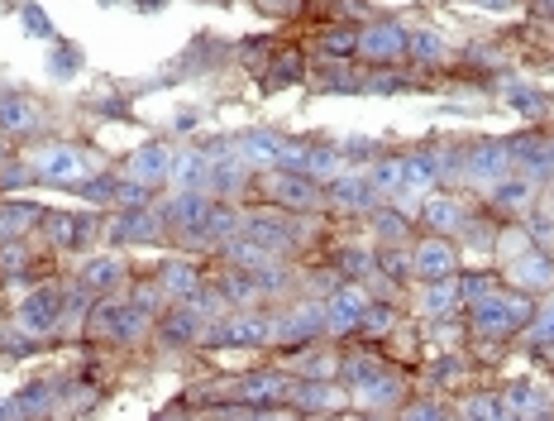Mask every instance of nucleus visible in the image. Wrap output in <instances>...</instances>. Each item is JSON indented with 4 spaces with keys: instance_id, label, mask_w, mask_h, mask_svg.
I'll return each instance as SVG.
<instances>
[{
    "instance_id": "1",
    "label": "nucleus",
    "mask_w": 554,
    "mask_h": 421,
    "mask_svg": "<svg viewBox=\"0 0 554 421\" xmlns=\"http://www.w3.org/2000/svg\"><path fill=\"white\" fill-rule=\"evenodd\" d=\"M63 307H67V297L58 288H34L29 297L20 302V311H15V321H20L29 335H43V331H53L58 321H63Z\"/></svg>"
},
{
    "instance_id": "2",
    "label": "nucleus",
    "mask_w": 554,
    "mask_h": 421,
    "mask_svg": "<svg viewBox=\"0 0 554 421\" xmlns=\"http://www.w3.org/2000/svg\"><path fill=\"white\" fill-rule=\"evenodd\" d=\"M469 326L478 335H488V340H502V335L521 331V326H516V316H512V307H507V292H492L488 302H473V307H469Z\"/></svg>"
},
{
    "instance_id": "3",
    "label": "nucleus",
    "mask_w": 554,
    "mask_h": 421,
    "mask_svg": "<svg viewBox=\"0 0 554 421\" xmlns=\"http://www.w3.org/2000/svg\"><path fill=\"white\" fill-rule=\"evenodd\" d=\"M359 53L363 58H373L378 67L397 63V58H406V29L402 24H373V29H363L359 34Z\"/></svg>"
},
{
    "instance_id": "4",
    "label": "nucleus",
    "mask_w": 554,
    "mask_h": 421,
    "mask_svg": "<svg viewBox=\"0 0 554 421\" xmlns=\"http://www.w3.org/2000/svg\"><path fill=\"white\" fill-rule=\"evenodd\" d=\"M320 326H325V307L306 302V307H297L292 316L273 321L268 340H277V345H306V340H316V335H320Z\"/></svg>"
},
{
    "instance_id": "5",
    "label": "nucleus",
    "mask_w": 554,
    "mask_h": 421,
    "mask_svg": "<svg viewBox=\"0 0 554 421\" xmlns=\"http://www.w3.org/2000/svg\"><path fill=\"white\" fill-rule=\"evenodd\" d=\"M172 168V154L168 144H144L139 154L125 158V178L129 182H144V187H153V182H163V173Z\"/></svg>"
},
{
    "instance_id": "6",
    "label": "nucleus",
    "mask_w": 554,
    "mask_h": 421,
    "mask_svg": "<svg viewBox=\"0 0 554 421\" xmlns=\"http://www.w3.org/2000/svg\"><path fill=\"white\" fill-rule=\"evenodd\" d=\"M363 307H368L363 288H340V292H330V307H325V326H330V331H349V326H359Z\"/></svg>"
},
{
    "instance_id": "7",
    "label": "nucleus",
    "mask_w": 554,
    "mask_h": 421,
    "mask_svg": "<svg viewBox=\"0 0 554 421\" xmlns=\"http://www.w3.org/2000/svg\"><path fill=\"white\" fill-rule=\"evenodd\" d=\"M411 268L421 273V278H449L454 273V249L445 240H421L416 244V254H411Z\"/></svg>"
},
{
    "instance_id": "8",
    "label": "nucleus",
    "mask_w": 554,
    "mask_h": 421,
    "mask_svg": "<svg viewBox=\"0 0 554 421\" xmlns=\"http://www.w3.org/2000/svg\"><path fill=\"white\" fill-rule=\"evenodd\" d=\"M82 288L86 292H120L125 288V259H115V254L91 259V264L82 268Z\"/></svg>"
},
{
    "instance_id": "9",
    "label": "nucleus",
    "mask_w": 554,
    "mask_h": 421,
    "mask_svg": "<svg viewBox=\"0 0 554 421\" xmlns=\"http://www.w3.org/2000/svg\"><path fill=\"white\" fill-rule=\"evenodd\" d=\"M507 278H512L516 288H545L554 278V264L545 259V254H535V249H526L521 259H512V268H507Z\"/></svg>"
},
{
    "instance_id": "10",
    "label": "nucleus",
    "mask_w": 554,
    "mask_h": 421,
    "mask_svg": "<svg viewBox=\"0 0 554 421\" xmlns=\"http://www.w3.org/2000/svg\"><path fill=\"white\" fill-rule=\"evenodd\" d=\"M34 173H39L43 182H72L82 173V158L72 154V149H43V154L34 158Z\"/></svg>"
},
{
    "instance_id": "11",
    "label": "nucleus",
    "mask_w": 554,
    "mask_h": 421,
    "mask_svg": "<svg viewBox=\"0 0 554 421\" xmlns=\"http://www.w3.org/2000/svg\"><path fill=\"white\" fill-rule=\"evenodd\" d=\"M273 197L282 206H316V178L311 173H277Z\"/></svg>"
},
{
    "instance_id": "12",
    "label": "nucleus",
    "mask_w": 554,
    "mask_h": 421,
    "mask_svg": "<svg viewBox=\"0 0 554 421\" xmlns=\"http://www.w3.org/2000/svg\"><path fill=\"white\" fill-rule=\"evenodd\" d=\"M196 331H201V316H196V307H177L163 316V345H192Z\"/></svg>"
},
{
    "instance_id": "13",
    "label": "nucleus",
    "mask_w": 554,
    "mask_h": 421,
    "mask_svg": "<svg viewBox=\"0 0 554 421\" xmlns=\"http://www.w3.org/2000/svg\"><path fill=\"white\" fill-rule=\"evenodd\" d=\"M340 369H344V383L354 388V393H363L373 378H383L387 374V364L383 359H373V355H344L340 359Z\"/></svg>"
},
{
    "instance_id": "14",
    "label": "nucleus",
    "mask_w": 554,
    "mask_h": 421,
    "mask_svg": "<svg viewBox=\"0 0 554 421\" xmlns=\"http://www.w3.org/2000/svg\"><path fill=\"white\" fill-rule=\"evenodd\" d=\"M421 216H426V225L435 230V235H449V230H459V225H464V211H459V201H449V197H426Z\"/></svg>"
},
{
    "instance_id": "15",
    "label": "nucleus",
    "mask_w": 554,
    "mask_h": 421,
    "mask_svg": "<svg viewBox=\"0 0 554 421\" xmlns=\"http://www.w3.org/2000/svg\"><path fill=\"white\" fill-rule=\"evenodd\" d=\"M39 125V115H34V106L24 101V96H0V130L5 134H24Z\"/></svg>"
},
{
    "instance_id": "16",
    "label": "nucleus",
    "mask_w": 554,
    "mask_h": 421,
    "mask_svg": "<svg viewBox=\"0 0 554 421\" xmlns=\"http://www.w3.org/2000/svg\"><path fill=\"white\" fill-rule=\"evenodd\" d=\"M158 283H163V292H172V297H182V302H192L196 292H206L201 288V273L187 264H168L163 273H158Z\"/></svg>"
},
{
    "instance_id": "17",
    "label": "nucleus",
    "mask_w": 554,
    "mask_h": 421,
    "mask_svg": "<svg viewBox=\"0 0 554 421\" xmlns=\"http://www.w3.org/2000/svg\"><path fill=\"white\" fill-rule=\"evenodd\" d=\"M459 307V283H449V278H430L426 292H421V311L426 316H445V311Z\"/></svg>"
},
{
    "instance_id": "18",
    "label": "nucleus",
    "mask_w": 554,
    "mask_h": 421,
    "mask_svg": "<svg viewBox=\"0 0 554 421\" xmlns=\"http://www.w3.org/2000/svg\"><path fill=\"white\" fill-rule=\"evenodd\" d=\"M34 206H24V201H0V240H20L24 230L34 225Z\"/></svg>"
},
{
    "instance_id": "19",
    "label": "nucleus",
    "mask_w": 554,
    "mask_h": 421,
    "mask_svg": "<svg viewBox=\"0 0 554 421\" xmlns=\"http://www.w3.org/2000/svg\"><path fill=\"white\" fill-rule=\"evenodd\" d=\"M153 235H158V225H153L149 211H125L110 225V240H153Z\"/></svg>"
},
{
    "instance_id": "20",
    "label": "nucleus",
    "mask_w": 554,
    "mask_h": 421,
    "mask_svg": "<svg viewBox=\"0 0 554 421\" xmlns=\"http://www.w3.org/2000/svg\"><path fill=\"white\" fill-rule=\"evenodd\" d=\"M225 331H230V335H220L225 345H263L273 326H268V321H258V316H235Z\"/></svg>"
},
{
    "instance_id": "21",
    "label": "nucleus",
    "mask_w": 554,
    "mask_h": 421,
    "mask_svg": "<svg viewBox=\"0 0 554 421\" xmlns=\"http://www.w3.org/2000/svg\"><path fill=\"white\" fill-rule=\"evenodd\" d=\"M239 398L249 402V407H268L273 398H282V378H277V374L244 378V383H239Z\"/></svg>"
},
{
    "instance_id": "22",
    "label": "nucleus",
    "mask_w": 554,
    "mask_h": 421,
    "mask_svg": "<svg viewBox=\"0 0 554 421\" xmlns=\"http://www.w3.org/2000/svg\"><path fill=\"white\" fill-rule=\"evenodd\" d=\"M392 326H397V316H392V307L387 302H368L359 316V331L368 335V340H383V335H392Z\"/></svg>"
},
{
    "instance_id": "23",
    "label": "nucleus",
    "mask_w": 554,
    "mask_h": 421,
    "mask_svg": "<svg viewBox=\"0 0 554 421\" xmlns=\"http://www.w3.org/2000/svg\"><path fill=\"white\" fill-rule=\"evenodd\" d=\"M492 292H497V278H492V273H469V278H464V283H459V302H488Z\"/></svg>"
},
{
    "instance_id": "24",
    "label": "nucleus",
    "mask_w": 554,
    "mask_h": 421,
    "mask_svg": "<svg viewBox=\"0 0 554 421\" xmlns=\"http://www.w3.org/2000/svg\"><path fill=\"white\" fill-rule=\"evenodd\" d=\"M335 264H340V273H344V278H368L378 259H368L363 249H340V259H335Z\"/></svg>"
},
{
    "instance_id": "25",
    "label": "nucleus",
    "mask_w": 554,
    "mask_h": 421,
    "mask_svg": "<svg viewBox=\"0 0 554 421\" xmlns=\"http://www.w3.org/2000/svg\"><path fill=\"white\" fill-rule=\"evenodd\" d=\"M273 72H268V87H292L301 77V58L297 53H282V58H273Z\"/></svg>"
},
{
    "instance_id": "26",
    "label": "nucleus",
    "mask_w": 554,
    "mask_h": 421,
    "mask_svg": "<svg viewBox=\"0 0 554 421\" xmlns=\"http://www.w3.org/2000/svg\"><path fill=\"white\" fill-rule=\"evenodd\" d=\"M464 412H469V417H507V402L492 398V393H473V398L464 402Z\"/></svg>"
},
{
    "instance_id": "27",
    "label": "nucleus",
    "mask_w": 554,
    "mask_h": 421,
    "mask_svg": "<svg viewBox=\"0 0 554 421\" xmlns=\"http://www.w3.org/2000/svg\"><path fill=\"white\" fill-rule=\"evenodd\" d=\"M29 268V254H24L20 240H0V273H24Z\"/></svg>"
},
{
    "instance_id": "28",
    "label": "nucleus",
    "mask_w": 554,
    "mask_h": 421,
    "mask_svg": "<svg viewBox=\"0 0 554 421\" xmlns=\"http://www.w3.org/2000/svg\"><path fill=\"white\" fill-rule=\"evenodd\" d=\"M0 350H5V355H29V350H34V340H29V331L15 321V326H5V331H0Z\"/></svg>"
},
{
    "instance_id": "29",
    "label": "nucleus",
    "mask_w": 554,
    "mask_h": 421,
    "mask_svg": "<svg viewBox=\"0 0 554 421\" xmlns=\"http://www.w3.org/2000/svg\"><path fill=\"white\" fill-rule=\"evenodd\" d=\"M297 402L306 407V412H330L335 393H330V388H311V383H301V388H297Z\"/></svg>"
},
{
    "instance_id": "30",
    "label": "nucleus",
    "mask_w": 554,
    "mask_h": 421,
    "mask_svg": "<svg viewBox=\"0 0 554 421\" xmlns=\"http://www.w3.org/2000/svg\"><path fill=\"white\" fill-rule=\"evenodd\" d=\"M39 173H29L24 163H0V192H10V187H24V182H34Z\"/></svg>"
},
{
    "instance_id": "31",
    "label": "nucleus",
    "mask_w": 554,
    "mask_h": 421,
    "mask_svg": "<svg viewBox=\"0 0 554 421\" xmlns=\"http://www.w3.org/2000/svg\"><path fill=\"white\" fill-rule=\"evenodd\" d=\"M531 326H535V340H540V345H550V340H554V297H550V307H540L531 316Z\"/></svg>"
},
{
    "instance_id": "32",
    "label": "nucleus",
    "mask_w": 554,
    "mask_h": 421,
    "mask_svg": "<svg viewBox=\"0 0 554 421\" xmlns=\"http://www.w3.org/2000/svg\"><path fill=\"white\" fill-rule=\"evenodd\" d=\"M177 178L187 182V187H201V182H206V163H201L196 154H187L182 163H177Z\"/></svg>"
},
{
    "instance_id": "33",
    "label": "nucleus",
    "mask_w": 554,
    "mask_h": 421,
    "mask_svg": "<svg viewBox=\"0 0 554 421\" xmlns=\"http://www.w3.org/2000/svg\"><path fill=\"white\" fill-rule=\"evenodd\" d=\"M24 24H29V34H34V39H48V34H53V24L43 20V10H34V5L24 10Z\"/></svg>"
},
{
    "instance_id": "34",
    "label": "nucleus",
    "mask_w": 554,
    "mask_h": 421,
    "mask_svg": "<svg viewBox=\"0 0 554 421\" xmlns=\"http://www.w3.org/2000/svg\"><path fill=\"white\" fill-rule=\"evenodd\" d=\"M497 201H502V206H521V201H526V187H521V182H502V187H497Z\"/></svg>"
},
{
    "instance_id": "35",
    "label": "nucleus",
    "mask_w": 554,
    "mask_h": 421,
    "mask_svg": "<svg viewBox=\"0 0 554 421\" xmlns=\"http://www.w3.org/2000/svg\"><path fill=\"white\" fill-rule=\"evenodd\" d=\"M263 5V15H297L301 0H258Z\"/></svg>"
},
{
    "instance_id": "36",
    "label": "nucleus",
    "mask_w": 554,
    "mask_h": 421,
    "mask_svg": "<svg viewBox=\"0 0 554 421\" xmlns=\"http://www.w3.org/2000/svg\"><path fill=\"white\" fill-rule=\"evenodd\" d=\"M402 417H445V412H440L435 402H406V407H402Z\"/></svg>"
},
{
    "instance_id": "37",
    "label": "nucleus",
    "mask_w": 554,
    "mask_h": 421,
    "mask_svg": "<svg viewBox=\"0 0 554 421\" xmlns=\"http://www.w3.org/2000/svg\"><path fill=\"white\" fill-rule=\"evenodd\" d=\"M0 417H24L20 398H0Z\"/></svg>"
},
{
    "instance_id": "38",
    "label": "nucleus",
    "mask_w": 554,
    "mask_h": 421,
    "mask_svg": "<svg viewBox=\"0 0 554 421\" xmlns=\"http://www.w3.org/2000/svg\"><path fill=\"white\" fill-rule=\"evenodd\" d=\"M483 5H492V10H502V5H512V0H483Z\"/></svg>"
}]
</instances>
